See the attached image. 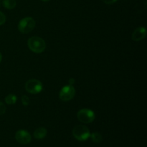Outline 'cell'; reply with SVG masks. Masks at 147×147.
<instances>
[{
	"label": "cell",
	"instance_id": "8992f818",
	"mask_svg": "<svg viewBox=\"0 0 147 147\" xmlns=\"http://www.w3.org/2000/svg\"><path fill=\"white\" fill-rule=\"evenodd\" d=\"M76 95V90L73 86H66L60 90L59 98L63 101H69L74 98Z\"/></svg>",
	"mask_w": 147,
	"mask_h": 147
},
{
	"label": "cell",
	"instance_id": "9c48e42d",
	"mask_svg": "<svg viewBox=\"0 0 147 147\" xmlns=\"http://www.w3.org/2000/svg\"><path fill=\"white\" fill-rule=\"evenodd\" d=\"M47 131L46 130V129H45L43 127H40L34 131L33 136H34V137L36 139H42L45 137L46 135H47Z\"/></svg>",
	"mask_w": 147,
	"mask_h": 147
},
{
	"label": "cell",
	"instance_id": "5bb4252c",
	"mask_svg": "<svg viewBox=\"0 0 147 147\" xmlns=\"http://www.w3.org/2000/svg\"><path fill=\"white\" fill-rule=\"evenodd\" d=\"M6 112V106L2 102L0 101V115L4 114Z\"/></svg>",
	"mask_w": 147,
	"mask_h": 147
},
{
	"label": "cell",
	"instance_id": "277c9868",
	"mask_svg": "<svg viewBox=\"0 0 147 147\" xmlns=\"http://www.w3.org/2000/svg\"><path fill=\"white\" fill-rule=\"evenodd\" d=\"M95 113L93 111L88 109H83L79 111L77 113V118L78 121L83 123H90L94 121Z\"/></svg>",
	"mask_w": 147,
	"mask_h": 147
},
{
	"label": "cell",
	"instance_id": "5b68a950",
	"mask_svg": "<svg viewBox=\"0 0 147 147\" xmlns=\"http://www.w3.org/2000/svg\"><path fill=\"white\" fill-rule=\"evenodd\" d=\"M42 83L36 79H30L25 83V90L31 94H37L42 90Z\"/></svg>",
	"mask_w": 147,
	"mask_h": 147
},
{
	"label": "cell",
	"instance_id": "6da1fadb",
	"mask_svg": "<svg viewBox=\"0 0 147 147\" xmlns=\"http://www.w3.org/2000/svg\"><path fill=\"white\" fill-rule=\"evenodd\" d=\"M28 47L31 51L35 53H41L46 48V43L40 37H32L28 40Z\"/></svg>",
	"mask_w": 147,
	"mask_h": 147
},
{
	"label": "cell",
	"instance_id": "ba28073f",
	"mask_svg": "<svg viewBox=\"0 0 147 147\" xmlns=\"http://www.w3.org/2000/svg\"><path fill=\"white\" fill-rule=\"evenodd\" d=\"M146 36V30L144 27H139L134 31L132 34V40L134 41H141Z\"/></svg>",
	"mask_w": 147,
	"mask_h": 147
},
{
	"label": "cell",
	"instance_id": "30bf717a",
	"mask_svg": "<svg viewBox=\"0 0 147 147\" xmlns=\"http://www.w3.org/2000/svg\"><path fill=\"white\" fill-rule=\"evenodd\" d=\"M2 4L6 9H14L16 7L17 2H16L15 0H4Z\"/></svg>",
	"mask_w": 147,
	"mask_h": 147
},
{
	"label": "cell",
	"instance_id": "d6986e66",
	"mask_svg": "<svg viewBox=\"0 0 147 147\" xmlns=\"http://www.w3.org/2000/svg\"><path fill=\"white\" fill-rule=\"evenodd\" d=\"M42 1H50V0H42Z\"/></svg>",
	"mask_w": 147,
	"mask_h": 147
},
{
	"label": "cell",
	"instance_id": "7a4b0ae2",
	"mask_svg": "<svg viewBox=\"0 0 147 147\" xmlns=\"http://www.w3.org/2000/svg\"><path fill=\"white\" fill-rule=\"evenodd\" d=\"M73 135L77 140L80 142L86 141L90 137V131L84 125H77L73 129Z\"/></svg>",
	"mask_w": 147,
	"mask_h": 147
},
{
	"label": "cell",
	"instance_id": "4fadbf2b",
	"mask_svg": "<svg viewBox=\"0 0 147 147\" xmlns=\"http://www.w3.org/2000/svg\"><path fill=\"white\" fill-rule=\"evenodd\" d=\"M22 104L24 106H28L30 104V98H29L28 96H23L22 97Z\"/></svg>",
	"mask_w": 147,
	"mask_h": 147
},
{
	"label": "cell",
	"instance_id": "2e32d148",
	"mask_svg": "<svg viewBox=\"0 0 147 147\" xmlns=\"http://www.w3.org/2000/svg\"><path fill=\"white\" fill-rule=\"evenodd\" d=\"M102 1H103V2L106 4H113V3L116 2L117 0H102Z\"/></svg>",
	"mask_w": 147,
	"mask_h": 147
},
{
	"label": "cell",
	"instance_id": "9a60e30c",
	"mask_svg": "<svg viewBox=\"0 0 147 147\" xmlns=\"http://www.w3.org/2000/svg\"><path fill=\"white\" fill-rule=\"evenodd\" d=\"M6 22V16L4 15V13L0 11V25H2Z\"/></svg>",
	"mask_w": 147,
	"mask_h": 147
},
{
	"label": "cell",
	"instance_id": "8fae6325",
	"mask_svg": "<svg viewBox=\"0 0 147 147\" xmlns=\"http://www.w3.org/2000/svg\"><path fill=\"white\" fill-rule=\"evenodd\" d=\"M90 138H91L92 141H93L94 143L99 144L103 141V137H102V135L100 134L98 132H94V133L91 134L90 135Z\"/></svg>",
	"mask_w": 147,
	"mask_h": 147
},
{
	"label": "cell",
	"instance_id": "52a82bcc",
	"mask_svg": "<svg viewBox=\"0 0 147 147\" xmlns=\"http://www.w3.org/2000/svg\"><path fill=\"white\" fill-rule=\"evenodd\" d=\"M15 139L20 144L25 145L31 142L32 136L28 131L25 130H19L15 134Z\"/></svg>",
	"mask_w": 147,
	"mask_h": 147
},
{
	"label": "cell",
	"instance_id": "3957f363",
	"mask_svg": "<svg viewBox=\"0 0 147 147\" xmlns=\"http://www.w3.org/2000/svg\"><path fill=\"white\" fill-rule=\"evenodd\" d=\"M35 21L32 17H25L20 21L18 24L19 31L23 34L30 32L35 27Z\"/></svg>",
	"mask_w": 147,
	"mask_h": 147
},
{
	"label": "cell",
	"instance_id": "e0dca14e",
	"mask_svg": "<svg viewBox=\"0 0 147 147\" xmlns=\"http://www.w3.org/2000/svg\"><path fill=\"white\" fill-rule=\"evenodd\" d=\"M74 83H75V79L74 78H70V80H69V85H70V86H73Z\"/></svg>",
	"mask_w": 147,
	"mask_h": 147
},
{
	"label": "cell",
	"instance_id": "7c38bea8",
	"mask_svg": "<svg viewBox=\"0 0 147 147\" xmlns=\"http://www.w3.org/2000/svg\"><path fill=\"white\" fill-rule=\"evenodd\" d=\"M17 100V98L15 95L14 94H9L7 96H6L5 98V102L7 103V104L12 105L16 103Z\"/></svg>",
	"mask_w": 147,
	"mask_h": 147
},
{
	"label": "cell",
	"instance_id": "ac0fdd59",
	"mask_svg": "<svg viewBox=\"0 0 147 147\" xmlns=\"http://www.w3.org/2000/svg\"><path fill=\"white\" fill-rule=\"evenodd\" d=\"M1 60H2V55H1V53H0V62L1 61Z\"/></svg>",
	"mask_w": 147,
	"mask_h": 147
}]
</instances>
